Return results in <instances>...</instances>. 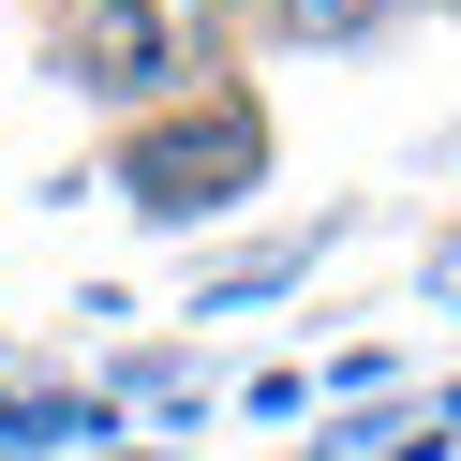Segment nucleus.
Masks as SVG:
<instances>
[{"label": "nucleus", "instance_id": "f03ea898", "mask_svg": "<svg viewBox=\"0 0 461 461\" xmlns=\"http://www.w3.org/2000/svg\"><path fill=\"white\" fill-rule=\"evenodd\" d=\"M253 164H268V120H253V104H209V134H120V179L149 194V209H209Z\"/></svg>", "mask_w": 461, "mask_h": 461}, {"label": "nucleus", "instance_id": "20e7f679", "mask_svg": "<svg viewBox=\"0 0 461 461\" xmlns=\"http://www.w3.org/2000/svg\"><path fill=\"white\" fill-rule=\"evenodd\" d=\"M194 15H209V31H239V15H268V0H194Z\"/></svg>", "mask_w": 461, "mask_h": 461}, {"label": "nucleus", "instance_id": "7ed1b4c3", "mask_svg": "<svg viewBox=\"0 0 461 461\" xmlns=\"http://www.w3.org/2000/svg\"><path fill=\"white\" fill-rule=\"evenodd\" d=\"M402 15H417V0H268L253 31L268 45H372V31H402Z\"/></svg>", "mask_w": 461, "mask_h": 461}, {"label": "nucleus", "instance_id": "f257e3e1", "mask_svg": "<svg viewBox=\"0 0 461 461\" xmlns=\"http://www.w3.org/2000/svg\"><path fill=\"white\" fill-rule=\"evenodd\" d=\"M60 75L90 104H120V120H149V104H194V90H223V31L194 15V0H60Z\"/></svg>", "mask_w": 461, "mask_h": 461}]
</instances>
